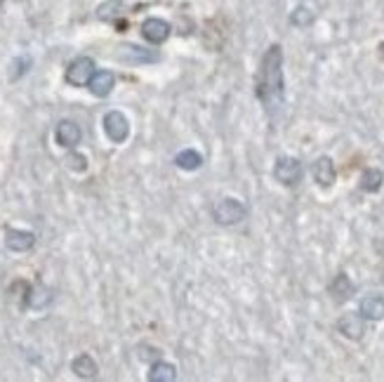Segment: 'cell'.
<instances>
[{
    "instance_id": "6da1fadb",
    "label": "cell",
    "mask_w": 384,
    "mask_h": 382,
    "mask_svg": "<svg viewBox=\"0 0 384 382\" xmlns=\"http://www.w3.org/2000/svg\"><path fill=\"white\" fill-rule=\"evenodd\" d=\"M255 94L262 102L269 119H276L285 104V78H283V48L271 45L260 62L255 78Z\"/></svg>"
},
{
    "instance_id": "7a4b0ae2",
    "label": "cell",
    "mask_w": 384,
    "mask_h": 382,
    "mask_svg": "<svg viewBox=\"0 0 384 382\" xmlns=\"http://www.w3.org/2000/svg\"><path fill=\"white\" fill-rule=\"evenodd\" d=\"M212 217H215L217 224L234 227L248 217V205L238 201V198H221L215 208H212Z\"/></svg>"
},
{
    "instance_id": "3957f363",
    "label": "cell",
    "mask_w": 384,
    "mask_h": 382,
    "mask_svg": "<svg viewBox=\"0 0 384 382\" xmlns=\"http://www.w3.org/2000/svg\"><path fill=\"white\" fill-rule=\"evenodd\" d=\"M302 175H305V168L297 158L292 156H280L274 165V178L280 182L283 187H297L302 182Z\"/></svg>"
},
{
    "instance_id": "277c9868",
    "label": "cell",
    "mask_w": 384,
    "mask_h": 382,
    "mask_svg": "<svg viewBox=\"0 0 384 382\" xmlns=\"http://www.w3.org/2000/svg\"><path fill=\"white\" fill-rule=\"evenodd\" d=\"M94 71L97 69H94V62L90 57H78V60H73L69 64V69H66V83L73 87H83L90 83Z\"/></svg>"
},
{
    "instance_id": "5b68a950",
    "label": "cell",
    "mask_w": 384,
    "mask_h": 382,
    "mask_svg": "<svg viewBox=\"0 0 384 382\" xmlns=\"http://www.w3.org/2000/svg\"><path fill=\"white\" fill-rule=\"evenodd\" d=\"M104 132L114 144H123L130 135V123L121 111H109L104 116Z\"/></svg>"
},
{
    "instance_id": "8992f818",
    "label": "cell",
    "mask_w": 384,
    "mask_h": 382,
    "mask_svg": "<svg viewBox=\"0 0 384 382\" xmlns=\"http://www.w3.org/2000/svg\"><path fill=\"white\" fill-rule=\"evenodd\" d=\"M337 330L342 333L346 340H361L366 335V319L358 312L342 314L337 321Z\"/></svg>"
},
{
    "instance_id": "52a82bcc",
    "label": "cell",
    "mask_w": 384,
    "mask_h": 382,
    "mask_svg": "<svg viewBox=\"0 0 384 382\" xmlns=\"http://www.w3.org/2000/svg\"><path fill=\"white\" fill-rule=\"evenodd\" d=\"M312 175H314L316 185L323 187V189H330L332 185H335V180H337L335 160H332L330 156L316 158V160H314V165H312Z\"/></svg>"
},
{
    "instance_id": "ba28073f",
    "label": "cell",
    "mask_w": 384,
    "mask_h": 382,
    "mask_svg": "<svg viewBox=\"0 0 384 382\" xmlns=\"http://www.w3.org/2000/svg\"><path fill=\"white\" fill-rule=\"evenodd\" d=\"M170 31H172V26H170L165 19H158V17H149V19H146L144 24H142L144 40L153 43V45H160V43H165Z\"/></svg>"
},
{
    "instance_id": "9c48e42d",
    "label": "cell",
    "mask_w": 384,
    "mask_h": 382,
    "mask_svg": "<svg viewBox=\"0 0 384 382\" xmlns=\"http://www.w3.org/2000/svg\"><path fill=\"white\" fill-rule=\"evenodd\" d=\"M5 246L12 253H26L35 246V234L24 229H7L5 231Z\"/></svg>"
},
{
    "instance_id": "30bf717a",
    "label": "cell",
    "mask_w": 384,
    "mask_h": 382,
    "mask_svg": "<svg viewBox=\"0 0 384 382\" xmlns=\"http://www.w3.org/2000/svg\"><path fill=\"white\" fill-rule=\"evenodd\" d=\"M358 314L366 321H382L384 319V295H380V293H368V295L361 300Z\"/></svg>"
},
{
    "instance_id": "8fae6325",
    "label": "cell",
    "mask_w": 384,
    "mask_h": 382,
    "mask_svg": "<svg viewBox=\"0 0 384 382\" xmlns=\"http://www.w3.org/2000/svg\"><path fill=\"white\" fill-rule=\"evenodd\" d=\"M80 137H83V132H80V128L73 121H62L55 130L57 144L64 146V149H73L80 142Z\"/></svg>"
},
{
    "instance_id": "7c38bea8",
    "label": "cell",
    "mask_w": 384,
    "mask_h": 382,
    "mask_svg": "<svg viewBox=\"0 0 384 382\" xmlns=\"http://www.w3.org/2000/svg\"><path fill=\"white\" fill-rule=\"evenodd\" d=\"M118 57L125 62H135V64H153L160 60V55L156 50H146V48H137V45H125L121 48Z\"/></svg>"
},
{
    "instance_id": "4fadbf2b",
    "label": "cell",
    "mask_w": 384,
    "mask_h": 382,
    "mask_svg": "<svg viewBox=\"0 0 384 382\" xmlns=\"http://www.w3.org/2000/svg\"><path fill=\"white\" fill-rule=\"evenodd\" d=\"M87 85H90V92L94 97H109L116 85V76L111 71H94Z\"/></svg>"
},
{
    "instance_id": "5bb4252c",
    "label": "cell",
    "mask_w": 384,
    "mask_h": 382,
    "mask_svg": "<svg viewBox=\"0 0 384 382\" xmlns=\"http://www.w3.org/2000/svg\"><path fill=\"white\" fill-rule=\"evenodd\" d=\"M328 293L332 295V300L335 302H346L351 295H353V283H351V278L344 274H337L335 278H332V283L328 285Z\"/></svg>"
},
{
    "instance_id": "9a60e30c",
    "label": "cell",
    "mask_w": 384,
    "mask_h": 382,
    "mask_svg": "<svg viewBox=\"0 0 384 382\" xmlns=\"http://www.w3.org/2000/svg\"><path fill=\"white\" fill-rule=\"evenodd\" d=\"M50 302H53V290L45 288V285H28L26 290V300L24 305L31 307V310H43V307H48Z\"/></svg>"
},
{
    "instance_id": "2e32d148",
    "label": "cell",
    "mask_w": 384,
    "mask_h": 382,
    "mask_svg": "<svg viewBox=\"0 0 384 382\" xmlns=\"http://www.w3.org/2000/svg\"><path fill=\"white\" fill-rule=\"evenodd\" d=\"M71 369L73 373H76L78 378H83V380H92V378H97V361L90 356V354H80L73 359V364H71Z\"/></svg>"
},
{
    "instance_id": "e0dca14e",
    "label": "cell",
    "mask_w": 384,
    "mask_h": 382,
    "mask_svg": "<svg viewBox=\"0 0 384 382\" xmlns=\"http://www.w3.org/2000/svg\"><path fill=\"white\" fill-rule=\"evenodd\" d=\"M382 185H384V173L378 170V168H368L358 180V187H361V191H366V194H378Z\"/></svg>"
},
{
    "instance_id": "ac0fdd59",
    "label": "cell",
    "mask_w": 384,
    "mask_h": 382,
    "mask_svg": "<svg viewBox=\"0 0 384 382\" xmlns=\"http://www.w3.org/2000/svg\"><path fill=\"white\" fill-rule=\"evenodd\" d=\"M177 380V369L168 361H153L149 371V382H175Z\"/></svg>"
},
{
    "instance_id": "d6986e66",
    "label": "cell",
    "mask_w": 384,
    "mask_h": 382,
    "mask_svg": "<svg viewBox=\"0 0 384 382\" xmlns=\"http://www.w3.org/2000/svg\"><path fill=\"white\" fill-rule=\"evenodd\" d=\"M175 163H177V168H182V170H198V168L203 165V156L194 149H184L177 153Z\"/></svg>"
},
{
    "instance_id": "ffe728a7",
    "label": "cell",
    "mask_w": 384,
    "mask_h": 382,
    "mask_svg": "<svg viewBox=\"0 0 384 382\" xmlns=\"http://www.w3.org/2000/svg\"><path fill=\"white\" fill-rule=\"evenodd\" d=\"M314 19H316V14H314L312 10H309L307 5L295 7V10L290 12V24H292V26H297V28L312 26V24H314Z\"/></svg>"
},
{
    "instance_id": "44dd1931",
    "label": "cell",
    "mask_w": 384,
    "mask_h": 382,
    "mask_svg": "<svg viewBox=\"0 0 384 382\" xmlns=\"http://www.w3.org/2000/svg\"><path fill=\"white\" fill-rule=\"evenodd\" d=\"M121 10H123L121 0H109V3L97 7V19H102V21H114L118 14H121Z\"/></svg>"
},
{
    "instance_id": "7402d4cb",
    "label": "cell",
    "mask_w": 384,
    "mask_h": 382,
    "mask_svg": "<svg viewBox=\"0 0 384 382\" xmlns=\"http://www.w3.org/2000/svg\"><path fill=\"white\" fill-rule=\"evenodd\" d=\"M28 69H31V57H17L10 64V80H19Z\"/></svg>"
},
{
    "instance_id": "603a6c76",
    "label": "cell",
    "mask_w": 384,
    "mask_h": 382,
    "mask_svg": "<svg viewBox=\"0 0 384 382\" xmlns=\"http://www.w3.org/2000/svg\"><path fill=\"white\" fill-rule=\"evenodd\" d=\"M66 165L76 173H83V170H87V158L83 153H69V156H66Z\"/></svg>"
},
{
    "instance_id": "cb8c5ba5",
    "label": "cell",
    "mask_w": 384,
    "mask_h": 382,
    "mask_svg": "<svg viewBox=\"0 0 384 382\" xmlns=\"http://www.w3.org/2000/svg\"><path fill=\"white\" fill-rule=\"evenodd\" d=\"M139 359H142V361H158L160 351L153 349V347H142V349H139Z\"/></svg>"
},
{
    "instance_id": "d4e9b609",
    "label": "cell",
    "mask_w": 384,
    "mask_h": 382,
    "mask_svg": "<svg viewBox=\"0 0 384 382\" xmlns=\"http://www.w3.org/2000/svg\"><path fill=\"white\" fill-rule=\"evenodd\" d=\"M3 3H5V0H0V5H3Z\"/></svg>"
}]
</instances>
